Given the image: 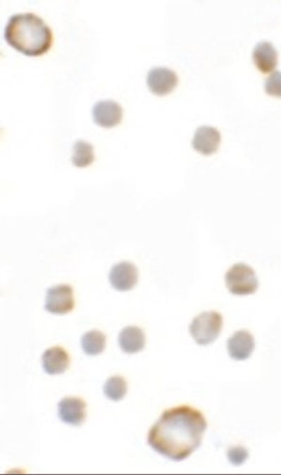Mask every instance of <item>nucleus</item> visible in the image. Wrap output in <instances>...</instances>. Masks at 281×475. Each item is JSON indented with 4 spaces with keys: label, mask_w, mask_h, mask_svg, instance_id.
<instances>
[{
    "label": "nucleus",
    "mask_w": 281,
    "mask_h": 475,
    "mask_svg": "<svg viewBox=\"0 0 281 475\" xmlns=\"http://www.w3.org/2000/svg\"><path fill=\"white\" fill-rule=\"evenodd\" d=\"M207 422L204 414L189 406L164 412L149 431L147 443L157 453L173 462H182L200 448Z\"/></svg>",
    "instance_id": "nucleus-1"
},
{
    "label": "nucleus",
    "mask_w": 281,
    "mask_h": 475,
    "mask_svg": "<svg viewBox=\"0 0 281 475\" xmlns=\"http://www.w3.org/2000/svg\"><path fill=\"white\" fill-rule=\"evenodd\" d=\"M4 39L10 47L27 56L46 54L53 44V33L41 17L34 13L14 14L8 19Z\"/></svg>",
    "instance_id": "nucleus-2"
},
{
    "label": "nucleus",
    "mask_w": 281,
    "mask_h": 475,
    "mask_svg": "<svg viewBox=\"0 0 281 475\" xmlns=\"http://www.w3.org/2000/svg\"><path fill=\"white\" fill-rule=\"evenodd\" d=\"M223 326V318L216 311L203 312L193 319L189 333L199 345L206 346L214 343Z\"/></svg>",
    "instance_id": "nucleus-3"
},
{
    "label": "nucleus",
    "mask_w": 281,
    "mask_h": 475,
    "mask_svg": "<svg viewBox=\"0 0 281 475\" xmlns=\"http://www.w3.org/2000/svg\"><path fill=\"white\" fill-rule=\"evenodd\" d=\"M227 288L235 295L254 294L259 286L256 273L248 264H235L225 275Z\"/></svg>",
    "instance_id": "nucleus-4"
},
{
    "label": "nucleus",
    "mask_w": 281,
    "mask_h": 475,
    "mask_svg": "<svg viewBox=\"0 0 281 475\" xmlns=\"http://www.w3.org/2000/svg\"><path fill=\"white\" fill-rule=\"evenodd\" d=\"M45 309L50 314L64 315L75 308L73 290L67 284L51 287L47 290Z\"/></svg>",
    "instance_id": "nucleus-5"
},
{
    "label": "nucleus",
    "mask_w": 281,
    "mask_h": 475,
    "mask_svg": "<svg viewBox=\"0 0 281 475\" xmlns=\"http://www.w3.org/2000/svg\"><path fill=\"white\" fill-rule=\"evenodd\" d=\"M149 90L157 96H164L171 93L178 84V78L174 70L168 68H153L146 78Z\"/></svg>",
    "instance_id": "nucleus-6"
},
{
    "label": "nucleus",
    "mask_w": 281,
    "mask_h": 475,
    "mask_svg": "<svg viewBox=\"0 0 281 475\" xmlns=\"http://www.w3.org/2000/svg\"><path fill=\"white\" fill-rule=\"evenodd\" d=\"M92 116L96 125L105 129H111L120 123L123 118V109L118 102L112 99H105L94 105Z\"/></svg>",
    "instance_id": "nucleus-7"
},
{
    "label": "nucleus",
    "mask_w": 281,
    "mask_h": 475,
    "mask_svg": "<svg viewBox=\"0 0 281 475\" xmlns=\"http://www.w3.org/2000/svg\"><path fill=\"white\" fill-rule=\"evenodd\" d=\"M109 280L111 285L116 291H130L137 284L138 270L135 264L129 261H121L111 269Z\"/></svg>",
    "instance_id": "nucleus-8"
},
{
    "label": "nucleus",
    "mask_w": 281,
    "mask_h": 475,
    "mask_svg": "<svg viewBox=\"0 0 281 475\" xmlns=\"http://www.w3.org/2000/svg\"><path fill=\"white\" fill-rule=\"evenodd\" d=\"M58 417L68 425L80 426L86 419V403L79 397H65L59 401Z\"/></svg>",
    "instance_id": "nucleus-9"
},
{
    "label": "nucleus",
    "mask_w": 281,
    "mask_h": 475,
    "mask_svg": "<svg viewBox=\"0 0 281 475\" xmlns=\"http://www.w3.org/2000/svg\"><path fill=\"white\" fill-rule=\"evenodd\" d=\"M255 340L254 335L246 330L235 332L227 341V349L230 357L234 360L244 361L248 359L254 352Z\"/></svg>",
    "instance_id": "nucleus-10"
},
{
    "label": "nucleus",
    "mask_w": 281,
    "mask_h": 475,
    "mask_svg": "<svg viewBox=\"0 0 281 475\" xmlns=\"http://www.w3.org/2000/svg\"><path fill=\"white\" fill-rule=\"evenodd\" d=\"M220 133L215 128L201 126L198 128L192 139V147L196 152L208 156L217 152L220 144Z\"/></svg>",
    "instance_id": "nucleus-11"
},
{
    "label": "nucleus",
    "mask_w": 281,
    "mask_h": 475,
    "mask_svg": "<svg viewBox=\"0 0 281 475\" xmlns=\"http://www.w3.org/2000/svg\"><path fill=\"white\" fill-rule=\"evenodd\" d=\"M42 368L49 375L61 374L70 366V357L61 347H53L42 354Z\"/></svg>",
    "instance_id": "nucleus-12"
},
{
    "label": "nucleus",
    "mask_w": 281,
    "mask_h": 475,
    "mask_svg": "<svg viewBox=\"0 0 281 475\" xmlns=\"http://www.w3.org/2000/svg\"><path fill=\"white\" fill-rule=\"evenodd\" d=\"M252 58L257 69L263 73L273 72L277 64V52L269 42H261L254 47Z\"/></svg>",
    "instance_id": "nucleus-13"
},
{
    "label": "nucleus",
    "mask_w": 281,
    "mask_h": 475,
    "mask_svg": "<svg viewBox=\"0 0 281 475\" xmlns=\"http://www.w3.org/2000/svg\"><path fill=\"white\" fill-rule=\"evenodd\" d=\"M118 344L126 354H136L144 348V333L137 326L125 327L118 335Z\"/></svg>",
    "instance_id": "nucleus-14"
},
{
    "label": "nucleus",
    "mask_w": 281,
    "mask_h": 475,
    "mask_svg": "<svg viewBox=\"0 0 281 475\" xmlns=\"http://www.w3.org/2000/svg\"><path fill=\"white\" fill-rule=\"evenodd\" d=\"M81 345L85 354L98 355L101 354L106 347V335L98 330H92L83 335Z\"/></svg>",
    "instance_id": "nucleus-15"
},
{
    "label": "nucleus",
    "mask_w": 281,
    "mask_h": 475,
    "mask_svg": "<svg viewBox=\"0 0 281 475\" xmlns=\"http://www.w3.org/2000/svg\"><path fill=\"white\" fill-rule=\"evenodd\" d=\"M73 164L76 167L89 166L95 159L92 144L86 141L79 140L73 144Z\"/></svg>",
    "instance_id": "nucleus-16"
},
{
    "label": "nucleus",
    "mask_w": 281,
    "mask_h": 475,
    "mask_svg": "<svg viewBox=\"0 0 281 475\" xmlns=\"http://www.w3.org/2000/svg\"><path fill=\"white\" fill-rule=\"evenodd\" d=\"M105 396L113 401H119L127 393V383L120 376H113L108 379L104 386Z\"/></svg>",
    "instance_id": "nucleus-17"
},
{
    "label": "nucleus",
    "mask_w": 281,
    "mask_h": 475,
    "mask_svg": "<svg viewBox=\"0 0 281 475\" xmlns=\"http://www.w3.org/2000/svg\"><path fill=\"white\" fill-rule=\"evenodd\" d=\"M265 90L268 95L281 98V72L275 70L265 82Z\"/></svg>",
    "instance_id": "nucleus-18"
},
{
    "label": "nucleus",
    "mask_w": 281,
    "mask_h": 475,
    "mask_svg": "<svg viewBox=\"0 0 281 475\" xmlns=\"http://www.w3.org/2000/svg\"><path fill=\"white\" fill-rule=\"evenodd\" d=\"M227 457L232 465L241 466L248 459L249 451L243 446H235L227 452Z\"/></svg>",
    "instance_id": "nucleus-19"
}]
</instances>
